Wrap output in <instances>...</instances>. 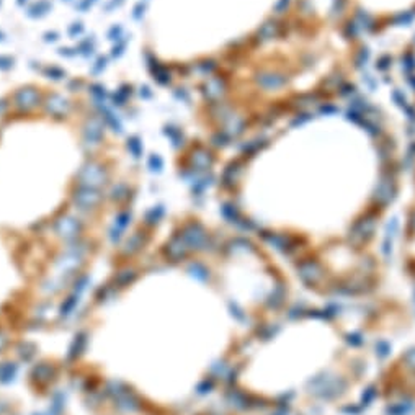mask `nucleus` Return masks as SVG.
I'll use <instances>...</instances> for the list:
<instances>
[{"mask_svg": "<svg viewBox=\"0 0 415 415\" xmlns=\"http://www.w3.org/2000/svg\"><path fill=\"white\" fill-rule=\"evenodd\" d=\"M110 181V168L97 159H90L75 175V185L100 190Z\"/></svg>", "mask_w": 415, "mask_h": 415, "instance_id": "1", "label": "nucleus"}, {"mask_svg": "<svg viewBox=\"0 0 415 415\" xmlns=\"http://www.w3.org/2000/svg\"><path fill=\"white\" fill-rule=\"evenodd\" d=\"M44 93L35 85H25L10 95V107L17 115H30L43 105Z\"/></svg>", "mask_w": 415, "mask_h": 415, "instance_id": "2", "label": "nucleus"}, {"mask_svg": "<svg viewBox=\"0 0 415 415\" xmlns=\"http://www.w3.org/2000/svg\"><path fill=\"white\" fill-rule=\"evenodd\" d=\"M71 199H72V204H74L79 211L90 213L102 206V203L105 201V195L102 193V190L75 185L71 193Z\"/></svg>", "mask_w": 415, "mask_h": 415, "instance_id": "3", "label": "nucleus"}, {"mask_svg": "<svg viewBox=\"0 0 415 415\" xmlns=\"http://www.w3.org/2000/svg\"><path fill=\"white\" fill-rule=\"evenodd\" d=\"M41 108H43V113L46 116L53 118V120L62 121L72 113L74 105H72L69 98L64 97V95L57 93V92H49V93H44V100H43Z\"/></svg>", "mask_w": 415, "mask_h": 415, "instance_id": "4", "label": "nucleus"}, {"mask_svg": "<svg viewBox=\"0 0 415 415\" xmlns=\"http://www.w3.org/2000/svg\"><path fill=\"white\" fill-rule=\"evenodd\" d=\"M105 123L100 115H90L82 125V144L85 147H100L105 139Z\"/></svg>", "mask_w": 415, "mask_h": 415, "instance_id": "5", "label": "nucleus"}, {"mask_svg": "<svg viewBox=\"0 0 415 415\" xmlns=\"http://www.w3.org/2000/svg\"><path fill=\"white\" fill-rule=\"evenodd\" d=\"M54 232L64 240H75L82 232V222L79 217H74L71 214H64V216L54 219Z\"/></svg>", "mask_w": 415, "mask_h": 415, "instance_id": "6", "label": "nucleus"}, {"mask_svg": "<svg viewBox=\"0 0 415 415\" xmlns=\"http://www.w3.org/2000/svg\"><path fill=\"white\" fill-rule=\"evenodd\" d=\"M53 8L51 0H38V2L30 3L26 8V15L30 18H43L46 17Z\"/></svg>", "mask_w": 415, "mask_h": 415, "instance_id": "7", "label": "nucleus"}, {"mask_svg": "<svg viewBox=\"0 0 415 415\" xmlns=\"http://www.w3.org/2000/svg\"><path fill=\"white\" fill-rule=\"evenodd\" d=\"M131 95H133V85L125 84V85H121L115 93L110 95V100H111L113 107H125V105L129 102Z\"/></svg>", "mask_w": 415, "mask_h": 415, "instance_id": "8", "label": "nucleus"}, {"mask_svg": "<svg viewBox=\"0 0 415 415\" xmlns=\"http://www.w3.org/2000/svg\"><path fill=\"white\" fill-rule=\"evenodd\" d=\"M41 72H43V75L46 77V79L49 80H54V82H59V80H64L67 75V72L62 69V67L56 66V64H49V66H44L43 69H41Z\"/></svg>", "mask_w": 415, "mask_h": 415, "instance_id": "9", "label": "nucleus"}, {"mask_svg": "<svg viewBox=\"0 0 415 415\" xmlns=\"http://www.w3.org/2000/svg\"><path fill=\"white\" fill-rule=\"evenodd\" d=\"M144 245V239H143V232H134L133 235H129V239L126 240L125 244V250L129 255L136 253L138 250H141V247Z\"/></svg>", "mask_w": 415, "mask_h": 415, "instance_id": "10", "label": "nucleus"}, {"mask_svg": "<svg viewBox=\"0 0 415 415\" xmlns=\"http://www.w3.org/2000/svg\"><path fill=\"white\" fill-rule=\"evenodd\" d=\"M126 149L129 150L134 159L143 157V141H141L139 136H129L126 139Z\"/></svg>", "mask_w": 415, "mask_h": 415, "instance_id": "11", "label": "nucleus"}, {"mask_svg": "<svg viewBox=\"0 0 415 415\" xmlns=\"http://www.w3.org/2000/svg\"><path fill=\"white\" fill-rule=\"evenodd\" d=\"M77 49H79V54L84 57H90L97 49V43H95L93 36H89V38L82 39L79 44H77Z\"/></svg>", "mask_w": 415, "mask_h": 415, "instance_id": "12", "label": "nucleus"}, {"mask_svg": "<svg viewBox=\"0 0 415 415\" xmlns=\"http://www.w3.org/2000/svg\"><path fill=\"white\" fill-rule=\"evenodd\" d=\"M89 92L93 97V103H105L107 98H110L107 89H105V85L102 84H92L89 87Z\"/></svg>", "mask_w": 415, "mask_h": 415, "instance_id": "13", "label": "nucleus"}, {"mask_svg": "<svg viewBox=\"0 0 415 415\" xmlns=\"http://www.w3.org/2000/svg\"><path fill=\"white\" fill-rule=\"evenodd\" d=\"M127 195H129V186L126 183H116L111 186V191H110V198L113 201H118L121 203L123 199H127Z\"/></svg>", "mask_w": 415, "mask_h": 415, "instance_id": "14", "label": "nucleus"}, {"mask_svg": "<svg viewBox=\"0 0 415 415\" xmlns=\"http://www.w3.org/2000/svg\"><path fill=\"white\" fill-rule=\"evenodd\" d=\"M107 66H108V59L103 57V56H100L97 61H95V64H92L90 72H92L93 75H100L105 69H107Z\"/></svg>", "mask_w": 415, "mask_h": 415, "instance_id": "15", "label": "nucleus"}, {"mask_svg": "<svg viewBox=\"0 0 415 415\" xmlns=\"http://www.w3.org/2000/svg\"><path fill=\"white\" fill-rule=\"evenodd\" d=\"M127 41H129V38H127V36H125V38H123L121 41H118L115 46L111 48V57H121L123 54H125V49H126Z\"/></svg>", "mask_w": 415, "mask_h": 415, "instance_id": "16", "label": "nucleus"}, {"mask_svg": "<svg viewBox=\"0 0 415 415\" xmlns=\"http://www.w3.org/2000/svg\"><path fill=\"white\" fill-rule=\"evenodd\" d=\"M121 38H125V36H123V26L121 25H115V26H111L110 30H108V39L110 41H121Z\"/></svg>", "mask_w": 415, "mask_h": 415, "instance_id": "17", "label": "nucleus"}, {"mask_svg": "<svg viewBox=\"0 0 415 415\" xmlns=\"http://www.w3.org/2000/svg\"><path fill=\"white\" fill-rule=\"evenodd\" d=\"M15 67V59L10 57V56H3V54H0V71L7 72Z\"/></svg>", "mask_w": 415, "mask_h": 415, "instance_id": "18", "label": "nucleus"}, {"mask_svg": "<svg viewBox=\"0 0 415 415\" xmlns=\"http://www.w3.org/2000/svg\"><path fill=\"white\" fill-rule=\"evenodd\" d=\"M131 15H133V18L136 21H141L144 18V15H145V5L143 2H139V3H136L134 5V8H133V13H131Z\"/></svg>", "mask_w": 415, "mask_h": 415, "instance_id": "19", "label": "nucleus"}, {"mask_svg": "<svg viewBox=\"0 0 415 415\" xmlns=\"http://www.w3.org/2000/svg\"><path fill=\"white\" fill-rule=\"evenodd\" d=\"M149 167H150V170H157V172H161V168H162V161H161V157H159L157 154H152V156L149 157Z\"/></svg>", "mask_w": 415, "mask_h": 415, "instance_id": "20", "label": "nucleus"}, {"mask_svg": "<svg viewBox=\"0 0 415 415\" xmlns=\"http://www.w3.org/2000/svg\"><path fill=\"white\" fill-rule=\"evenodd\" d=\"M98 0H79V2L75 3V8L77 10H80V12H85V10H89L90 7L93 5V3H97Z\"/></svg>", "mask_w": 415, "mask_h": 415, "instance_id": "21", "label": "nucleus"}, {"mask_svg": "<svg viewBox=\"0 0 415 415\" xmlns=\"http://www.w3.org/2000/svg\"><path fill=\"white\" fill-rule=\"evenodd\" d=\"M67 33H69L71 36H79L84 33V25L80 23V21H77V23H72L69 26V30H67Z\"/></svg>", "mask_w": 415, "mask_h": 415, "instance_id": "22", "label": "nucleus"}, {"mask_svg": "<svg viewBox=\"0 0 415 415\" xmlns=\"http://www.w3.org/2000/svg\"><path fill=\"white\" fill-rule=\"evenodd\" d=\"M59 54L64 57H75V56H79V49H77V46L75 48H61L59 49Z\"/></svg>", "mask_w": 415, "mask_h": 415, "instance_id": "23", "label": "nucleus"}, {"mask_svg": "<svg viewBox=\"0 0 415 415\" xmlns=\"http://www.w3.org/2000/svg\"><path fill=\"white\" fill-rule=\"evenodd\" d=\"M123 3H125V0H110L108 3H105V10H107V13H110L113 8L121 7Z\"/></svg>", "mask_w": 415, "mask_h": 415, "instance_id": "24", "label": "nucleus"}, {"mask_svg": "<svg viewBox=\"0 0 415 415\" xmlns=\"http://www.w3.org/2000/svg\"><path fill=\"white\" fill-rule=\"evenodd\" d=\"M57 39H59V33H56V31H48V33H44V41H46V43H56Z\"/></svg>", "mask_w": 415, "mask_h": 415, "instance_id": "25", "label": "nucleus"}, {"mask_svg": "<svg viewBox=\"0 0 415 415\" xmlns=\"http://www.w3.org/2000/svg\"><path fill=\"white\" fill-rule=\"evenodd\" d=\"M80 87H84V80H80V79H74L69 84V90L71 92H79V89Z\"/></svg>", "mask_w": 415, "mask_h": 415, "instance_id": "26", "label": "nucleus"}, {"mask_svg": "<svg viewBox=\"0 0 415 415\" xmlns=\"http://www.w3.org/2000/svg\"><path fill=\"white\" fill-rule=\"evenodd\" d=\"M139 95L143 98H150V95H152V92H150L149 90V87H141V92H139Z\"/></svg>", "mask_w": 415, "mask_h": 415, "instance_id": "27", "label": "nucleus"}, {"mask_svg": "<svg viewBox=\"0 0 415 415\" xmlns=\"http://www.w3.org/2000/svg\"><path fill=\"white\" fill-rule=\"evenodd\" d=\"M28 2H30V0H17V5H18V7H25Z\"/></svg>", "mask_w": 415, "mask_h": 415, "instance_id": "28", "label": "nucleus"}, {"mask_svg": "<svg viewBox=\"0 0 415 415\" xmlns=\"http://www.w3.org/2000/svg\"><path fill=\"white\" fill-rule=\"evenodd\" d=\"M3 41H5V35H3L2 31H0V43H3Z\"/></svg>", "mask_w": 415, "mask_h": 415, "instance_id": "29", "label": "nucleus"}, {"mask_svg": "<svg viewBox=\"0 0 415 415\" xmlns=\"http://www.w3.org/2000/svg\"><path fill=\"white\" fill-rule=\"evenodd\" d=\"M64 2H74V0H64ZM77 2H79V0H77Z\"/></svg>", "mask_w": 415, "mask_h": 415, "instance_id": "30", "label": "nucleus"}, {"mask_svg": "<svg viewBox=\"0 0 415 415\" xmlns=\"http://www.w3.org/2000/svg\"><path fill=\"white\" fill-rule=\"evenodd\" d=\"M0 5H2V0H0Z\"/></svg>", "mask_w": 415, "mask_h": 415, "instance_id": "31", "label": "nucleus"}]
</instances>
